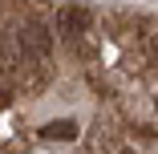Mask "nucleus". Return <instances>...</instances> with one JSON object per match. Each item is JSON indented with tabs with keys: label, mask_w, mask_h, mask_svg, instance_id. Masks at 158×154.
Returning a JSON list of instances; mask_svg holds the SVG:
<instances>
[{
	"label": "nucleus",
	"mask_w": 158,
	"mask_h": 154,
	"mask_svg": "<svg viewBox=\"0 0 158 154\" xmlns=\"http://www.w3.org/2000/svg\"><path fill=\"white\" fill-rule=\"evenodd\" d=\"M16 45H20V53H24V61H45V57H49V45H53L49 24H45V20H28L20 33H16Z\"/></svg>",
	"instance_id": "f257e3e1"
},
{
	"label": "nucleus",
	"mask_w": 158,
	"mask_h": 154,
	"mask_svg": "<svg viewBox=\"0 0 158 154\" xmlns=\"http://www.w3.org/2000/svg\"><path fill=\"white\" fill-rule=\"evenodd\" d=\"M85 24H89V12H85V8H77V4L61 8V16H57V28H61L69 41H77V37L85 33Z\"/></svg>",
	"instance_id": "f03ea898"
},
{
	"label": "nucleus",
	"mask_w": 158,
	"mask_h": 154,
	"mask_svg": "<svg viewBox=\"0 0 158 154\" xmlns=\"http://www.w3.org/2000/svg\"><path fill=\"white\" fill-rule=\"evenodd\" d=\"M41 134H45V138H57V142H61V138H73V134H77V126H73V122H49V126H45Z\"/></svg>",
	"instance_id": "7ed1b4c3"
}]
</instances>
